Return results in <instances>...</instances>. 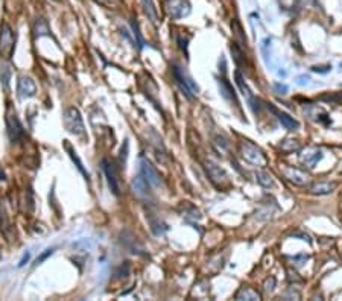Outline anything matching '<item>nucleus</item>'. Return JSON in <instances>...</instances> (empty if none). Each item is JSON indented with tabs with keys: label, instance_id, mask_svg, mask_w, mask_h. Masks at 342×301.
<instances>
[{
	"label": "nucleus",
	"instance_id": "f257e3e1",
	"mask_svg": "<svg viewBox=\"0 0 342 301\" xmlns=\"http://www.w3.org/2000/svg\"><path fill=\"white\" fill-rule=\"evenodd\" d=\"M63 123H64V128L76 135V137H82L85 134V126H84V120H82V116L79 113L78 108L75 107H70L64 111L63 114Z\"/></svg>",
	"mask_w": 342,
	"mask_h": 301
},
{
	"label": "nucleus",
	"instance_id": "f03ea898",
	"mask_svg": "<svg viewBox=\"0 0 342 301\" xmlns=\"http://www.w3.org/2000/svg\"><path fill=\"white\" fill-rule=\"evenodd\" d=\"M239 150H241V156L251 165H256V166H266L268 165L266 156L257 146H254L250 141H241Z\"/></svg>",
	"mask_w": 342,
	"mask_h": 301
},
{
	"label": "nucleus",
	"instance_id": "7ed1b4c3",
	"mask_svg": "<svg viewBox=\"0 0 342 301\" xmlns=\"http://www.w3.org/2000/svg\"><path fill=\"white\" fill-rule=\"evenodd\" d=\"M172 73H174V78L177 79V84L180 85L181 91H183L189 99H192L195 94H198V91H199L198 85L193 82V79H192L180 66L174 64V66H172Z\"/></svg>",
	"mask_w": 342,
	"mask_h": 301
},
{
	"label": "nucleus",
	"instance_id": "20e7f679",
	"mask_svg": "<svg viewBox=\"0 0 342 301\" xmlns=\"http://www.w3.org/2000/svg\"><path fill=\"white\" fill-rule=\"evenodd\" d=\"M14 43L16 37L13 34V29L8 23H2V26H0V55L11 58L14 52Z\"/></svg>",
	"mask_w": 342,
	"mask_h": 301
},
{
	"label": "nucleus",
	"instance_id": "39448f33",
	"mask_svg": "<svg viewBox=\"0 0 342 301\" xmlns=\"http://www.w3.org/2000/svg\"><path fill=\"white\" fill-rule=\"evenodd\" d=\"M5 122H7V132H8V137L11 140V143H17L22 135H23V128L16 116V113L13 111L11 107H8L7 110V114H5Z\"/></svg>",
	"mask_w": 342,
	"mask_h": 301
},
{
	"label": "nucleus",
	"instance_id": "423d86ee",
	"mask_svg": "<svg viewBox=\"0 0 342 301\" xmlns=\"http://www.w3.org/2000/svg\"><path fill=\"white\" fill-rule=\"evenodd\" d=\"M164 10L172 19H183L190 13V4L187 0H164Z\"/></svg>",
	"mask_w": 342,
	"mask_h": 301
},
{
	"label": "nucleus",
	"instance_id": "0eeeda50",
	"mask_svg": "<svg viewBox=\"0 0 342 301\" xmlns=\"http://www.w3.org/2000/svg\"><path fill=\"white\" fill-rule=\"evenodd\" d=\"M140 166H142V175L146 178V181L149 183L151 187H160L163 184V180H161L160 172L152 166V163L149 160L142 159Z\"/></svg>",
	"mask_w": 342,
	"mask_h": 301
},
{
	"label": "nucleus",
	"instance_id": "6e6552de",
	"mask_svg": "<svg viewBox=\"0 0 342 301\" xmlns=\"http://www.w3.org/2000/svg\"><path fill=\"white\" fill-rule=\"evenodd\" d=\"M102 168H103V172H105V177H106V181H108V186H109L111 192L116 196H119L122 189H121V181L118 178L116 169H114V166L108 160H102Z\"/></svg>",
	"mask_w": 342,
	"mask_h": 301
},
{
	"label": "nucleus",
	"instance_id": "1a4fd4ad",
	"mask_svg": "<svg viewBox=\"0 0 342 301\" xmlns=\"http://www.w3.org/2000/svg\"><path fill=\"white\" fill-rule=\"evenodd\" d=\"M281 174L284 175V178H288L295 186H304L309 181V177L306 172L292 166H281Z\"/></svg>",
	"mask_w": 342,
	"mask_h": 301
},
{
	"label": "nucleus",
	"instance_id": "9d476101",
	"mask_svg": "<svg viewBox=\"0 0 342 301\" xmlns=\"http://www.w3.org/2000/svg\"><path fill=\"white\" fill-rule=\"evenodd\" d=\"M17 93H19V97H22V99L32 97L37 93V85L31 78L20 76L19 81H17Z\"/></svg>",
	"mask_w": 342,
	"mask_h": 301
},
{
	"label": "nucleus",
	"instance_id": "9b49d317",
	"mask_svg": "<svg viewBox=\"0 0 342 301\" xmlns=\"http://www.w3.org/2000/svg\"><path fill=\"white\" fill-rule=\"evenodd\" d=\"M205 171H207L208 177L211 178V181H213L214 184H217V186H222L223 183L228 181V177H226L225 171H223L220 166H217L216 163L210 162V160L205 162Z\"/></svg>",
	"mask_w": 342,
	"mask_h": 301
},
{
	"label": "nucleus",
	"instance_id": "f8f14e48",
	"mask_svg": "<svg viewBox=\"0 0 342 301\" xmlns=\"http://www.w3.org/2000/svg\"><path fill=\"white\" fill-rule=\"evenodd\" d=\"M131 187H133L134 195L139 196V198H146L148 193H149V183L146 181V178H145L142 174L133 178Z\"/></svg>",
	"mask_w": 342,
	"mask_h": 301
},
{
	"label": "nucleus",
	"instance_id": "ddd939ff",
	"mask_svg": "<svg viewBox=\"0 0 342 301\" xmlns=\"http://www.w3.org/2000/svg\"><path fill=\"white\" fill-rule=\"evenodd\" d=\"M235 78H236V84L239 85V88H241V91H242V94L248 99V102H250V105H251V108L254 110V113L257 111L256 110V99H254V96L251 94V91H250V88H248V85L244 82V78H242V75L239 73V72H236L235 73Z\"/></svg>",
	"mask_w": 342,
	"mask_h": 301
},
{
	"label": "nucleus",
	"instance_id": "4468645a",
	"mask_svg": "<svg viewBox=\"0 0 342 301\" xmlns=\"http://www.w3.org/2000/svg\"><path fill=\"white\" fill-rule=\"evenodd\" d=\"M64 147H66V150L69 153V156H70V159L73 160V163H75V166L78 168V171L88 180L90 178V175H88V172H87V169L84 168V165H82V162H81V159L78 157V154H76V150L72 147V144L67 141V140H64Z\"/></svg>",
	"mask_w": 342,
	"mask_h": 301
},
{
	"label": "nucleus",
	"instance_id": "2eb2a0df",
	"mask_svg": "<svg viewBox=\"0 0 342 301\" xmlns=\"http://www.w3.org/2000/svg\"><path fill=\"white\" fill-rule=\"evenodd\" d=\"M219 87H220L222 96L226 97L228 100H230V102H235L236 107H239V100H238V97H236V93H235L233 87H232L230 84H228L225 79H220V81H219Z\"/></svg>",
	"mask_w": 342,
	"mask_h": 301
},
{
	"label": "nucleus",
	"instance_id": "dca6fc26",
	"mask_svg": "<svg viewBox=\"0 0 342 301\" xmlns=\"http://www.w3.org/2000/svg\"><path fill=\"white\" fill-rule=\"evenodd\" d=\"M278 116V122L286 128V129H289V131H297L298 128H300V123L294 119V117H291L289 114H286V113H278L277 114Z\"/></svg>",
	"mask_w": 342,
	"mask_h": 301
},
{
	"label": "nucleus",
	"instance_id": "f3484780",
	"mask_svg": "<svg viewBox=\"0 0 342 301\" xmlns=\"http://www.w3.org/2000/svg\"><path fill=\"white\" fill-rule=\"evenodd\" d=\"M336 184L334 183H315L310 187V192L313 195H328L334 190Z\"/></svg>",
	"mask_w": 342,
	"mask_h": 301
},
{
	"label": "nucleus",
	"instance_id": "a211bd4d",
	"mask_svg": "<svg viewBox=\"0 0 342 301\" xmlns=\"http://www.w3.org/2000/svg\"><path fill=\"white\" fill-rule=\"evenodd\" d=\"M236 299H251V301H259V299H262V296H260V293L257 292V290H254V289H251V287H242L238 293H236V296H235Z\"/></svg>",
	"mask_w": 342,
	"mask_h": 301
},
{
	"label": "nucleus",
	"instance_id": "6ab92c4d",
	"mask_svg": "<svg viewBox=\"0 0 342 301\" xmlns=\"http://www.w3.org/2000/svg\"><path fill=\"white\" fill-rule=\"evenodd\" d=\"M322 159V153L321 150H312V153L306 154L301 157V162L307 166V168H315V165Z\"/></svg>",
	"mask_w": 342,
	"mask_h": 301
},
{
	"label": "nucleus",
	"instance_id": "aec40b11",
	"mask_svg": "<svg viewBox=\"0 0 342 301\" xmlns=\"http://www.w3.org/2000/svg\"><path fill=\"white\" fill-rule=\"evenodd\" d=\"M11 227H10V219H8V215L2 206V203H0V231H2L7 237H8V233H10Z\"/></svg>",
	"mask_w": 342,
	"mask_h": 301
},
{
	"label": "nucleus",
	"instance_id": "412c9836",
	"mask_svg": "<svg viewBox=\"0 0 342 301\" xmlns=\"http://www.w3.org/2000/svg\"><path fill=\"white\" fill-rule=\"evenodd\" d=\"M142 5H143L145 14L148 16V19L151 22H155L157 20V10H155V5H154L152 0H142Z\"/></svg>",
	"mask_w": 342,
	"mask_h": 301
},
{
	"label": "nucleus",
	"instance_id": "4be33fe9",
	"mask_svg": "<svg viewBox=\"0 0 342 301\" xmlns=\"http://www.w3.org/2000/svg\"><path fill=\"white\" fill-rule=\"evenodd\" d=\"M280 147H281L283 153H294V150L301 149V144L297 140H284Z\"/></svg>",
	"mask_w": 342,
	"mask_h": 301
},
{
	"label": "nucleus",
	"instance_id": "5701e85b",
	"mask_svg": "<svg viewBox=\"0 0 342 301\" xmlns=\"http://www.w3.org/2000/svg\"><path fill=\"white\" fill-rule=\"evenodd\" d=\"M10 78H11V70H10V67H8L2 60H0V81H2V82L8 87Z\"/></svg>",
	"mask_w": 342,
	"mask_h": 301
},
{
	"label": "nucleus",
	"instance_id": "b1692460",
	"mask_svg": "<svg viewBox=\"0 0 342 301\" xmlns=\"http://www.w3.org/2000/svg\"><path fill=\"white\" fill-rule=\"evenodd\" d=\"M256 178H257V183L262 184L263 187H271V186L274 184L271 175L266 174V172H257V174H256Z\"/></svg>",
	"mask_w": 342,
	"mask_h": 301
},
{
	"label": "nucleus",
	"instance_id": "393cba45",
	"mask_svg": "<svg viewBox=\"0 0 342 301\" xmlns=\"http://www.w3.org/2000/svg\"><path fill=\"white\" fill-rule=\"evenodd\" d=\"M35 37H41V35H49V28L46 25L44 20H38L35 23Z\"/></svg>",
	"mask_w": 342,
	"mask_h": 301
},
{
	"label": "nucleus",
	"instance_id": "a878e982",
	"mask_svg": "<svg viewBox=\"0 0 342 301\" xmlns=\"http://www.w3.org/2000/svg\"><path fill=\"white\" fill-rule=\"evenodd\" d=\"M230 50H232V54H233V57H235L236 64H242L244 52H242V50L238 47V44H236V43H232V44H230Z\"/></svg>",
	"mask_w": 342,
	"mask_h": 301
},
{
	"label": "nucleus",
	"instance_id": "bb28decb",
	"mask_svg": "<svg viewBox=\"0 0 342 301\" xmlns=\"http://www.w3.org/2000/svg\"><path fill=\"white\" fill-rule=\"evenodd\" d=\"M131 26H133V31H134L136 43L139 44V49H142V47H143V44H145V40L142 38V34H140V31H139V25H137L136 22H131Z\"/></svg>",
	"mask_w": 342,
	"mask_h": 301
},
{
	"label": "nucleus",
	"instance_id": "cd10ccee",
	"mask_svg": "<svg viewBox=\"0 0 342 301\" xmlns=\"http://www.w3.org/2000/svg\"><path fill=\"white\" fill-rule=\"evenodd\" d=\"M232 28H233V32L236 34V37H239V38H241V43H247V38L244 37V34H242V28H241V25L238 23V20H233Z\"/></svg>",
	"mask_w": 342,
	"mask_h": 301
},
{
	"label": "nucleus",
	"instance_id": "c85d7f7f",
	"mask_svg": "<svg viewBox=\"0 0 342 301\" xmlns=\"http://www.w3.org/2000/svg\"><path fill=\"white\" fill-rule=\"evenodd\" d=\"M275 278L274 277H268L266 280H265V283H263V287H265V290L266 292H272L274 290V287H275Z\"/></svg>",
	"mask_w": 342,
	"mask_h": 301
},
{
	"label": "nucleus",
	"instance_id": "c756f323",
	"mask_svg": "<svg viewBox=\"0 0 342 301\" xmlns=\"http://www.w3.org/2000/svg\"><path fill=\"white\" fill-rule=\"evenodd\" d=\"M274 87H275V90H277L278 93H281V94H286V93H288V90H289V87H288V85H284V84H278V82H277Z\"/></svg>",
	"mask_w": 342,
	"mask_h": 301
},
{
	"label": "nucleus",
	"instance_id": "7c9ffc66",
	"mask_svg": "<svg viewBox=\"0 0 342 301\" xmlns=\"http://www.w3.org/2000/svg\"><path fill=\"white\" fill-rule=\"evenodd\" d=\"M52 254H53V249H47L44 254H41V256L35 260V263H37V265H38V263H41L43 260H46V259H47L49 256H52Z\"/></svg>",
	"mask_w": 342,
	"mask_h": 301
},
{
	"label": "nucleus",
	"instance_id": "2f4dec72",
	"mask_svg": "<svg viewBox=\"0 0 342 301\" xmlns=\"http://www.w3.org/2000/svg\"><path fill=\"white\" fill-rule=\"evenodd\" d=\"M312 70L313 72H319V73H325V72H328V70H331V66H324V67H318V66H315V67H312Z\"/></svg>",
	"mask_w": 342,
	"mask_h": 301
},
{
	"label": "nucleus",
	"instance_id": "473e14b6",
	"mask_svg": "<svg viewBox=\"0 0 342 301\" xmlns=\"http://www.w3.org/2000/svg\"><path fill=\"white\" fill-rule=\"evenodd\" d=\"M187 41H189V38L183 40V37H181V35L178 37V44H180V47L184 50V52H187Z\"/></svg>",
	"mask_w": 342,
	"mask_h": 301
},
{
	"label": "nucleus",
	"instance_id": "72a5a7b5",
	"mask_svg": "<svg viewBox=\"0 0 342 301\" xmlns=\"http://www.w3.org/2000/svg\"><path fill=\"white\" fill-rule=\"evenodd\" d=\"M28 260H29V254H26V256H25V257H23V259H22V262H20V263H19V268H22V266H25V265H26V263H28Z\"/></svg>",
	"mask_w": 342,
	"mask_h": 301
},
{
	"label": "nucleus",
	"instance_id": "f704fd0d",
	"mask_svg": "<svg viewBox=\"0 0 342 301\" xmlns=\"http://www.w3.org/2000/svg\"><path fill=\"white\" fill-rule=\"evenodd\" d=\"M2 180H5V172H4L2 168H0V181H2Z\"/></svg>",
	"mask_w": 342,
	"mask_h": 301
},
{
	"label": "nucleus",
	"instance_id": "c9c22d12",
	"mask_svg": "<svg viewBox=\"0 0 342 301\" xmlns=\"http://www.w3.org/2000/svg\"><path fill=\"white\" fill-rule=\"evenodd\" d=\"M109 2H112V0H109Z\"/></svg>",
	"mask_w": 342,
	"mask_h": 301
}]
</instances>
